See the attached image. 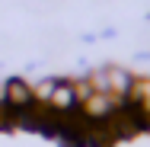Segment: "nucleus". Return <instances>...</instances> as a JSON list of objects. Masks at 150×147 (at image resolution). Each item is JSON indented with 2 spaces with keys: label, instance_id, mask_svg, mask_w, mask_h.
<instances>
[{
  "label": "nucleus",
  "instance_id": "obj_3",
  "mask_svg": "<svg viewBox=\"0 0 150 147\" xmlns=\"http://www.w3.org/2000/svg\"><path fill=\"white\" fill-rule=\"evenodd\" d=\"M102 70H105V93H112V96H118V99H128V89H131L134 74H131L128 67H118V64H109V67H102Z\"/></svg>",
  "mask_w": 150,
  "mask_h": 147
},
{
  "label": "nucleus",
  "instance_id": "obj_1",
  "mask_svg": "<svg viewBox=\"0 0 150 147\" xmlns=\"http://www.w3.org/2000/svg\"><path fill=\"white\" fill-rule=\"evenodd\" d=\"M0 93H3V106L13 112V118L35 106V99H32V80H26V77H10V80H3V83H0Z\"/></svg>",
  "mask_w": 150,
  "mask_h": 147
},
{
  "label": "nucleus",
  "instance_id": "obj_2",
  "mask_svg": "<svg viewBox=\"0 0 150 147\" xmlns=\"http://www.w3.org/2000/svg\"><path fill=\"white\" fill-rule=\"evenodd\" d=\"M48 109L54 115H70L77 112V93H74V83L67 77H58V83L51 89V99H48Z\"/></svg>",
  "mask_w": 150,
  "mask_h": 147
}]
</instances>
